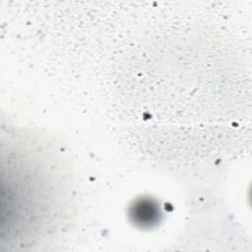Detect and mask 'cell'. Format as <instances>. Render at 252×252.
<instances>
[{"label": "cell", "mask_w": 252, "mask_h": 252, "mask_svg": "<svg viewBox=\"0 0 252 252\" xmlns=\"http://www.w3.org/2000/svg\"><path fill=\"white\" fill-rule=\"evenodd\" d=\"M132 220L142 226H151L159 218L158 207L150 200L137 202L131 210Z\"/></svg>", "instance_id": "obj_1"}]
</instances>
